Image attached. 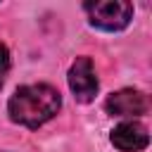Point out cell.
<instances>
[{
  "instance_id": "cell-2",
  "label": "cell",
  "mask_w": 152,
  "mask_h": 152,
  "mask_svg": "<svg viewBox=\"0 0 152 152\" xmlns=\"http://www.w3.org/2000/svg\"><path fill=\"white\" fill-rule=\"evenodd\" d=\"M83 10L88 12V19L93 26L102 31H121L133 19V5L126 0H100V2H86Z\"/></svg>"
},
{
  "instance_id": "cell-5",
  "label": "cell",
  "mask_w": 152,
  "mask_h": 152,
  "mask_svg": "<svg viewBox=\"0 0 152 152\" xmlns=\"http://www.w3.org/2000/svg\"><path fill=\"white\" fill-rule=\"evenodd\" d=\"M104 109L112 116H140L147 112V97L140 90L124 88V90H116L107 97Z\"/></svg>"
},
{
  "instance_id": "cell-4",
  "label": "cell",
  "mask_w": 152,
  "mask_h": 152,
  "mask_svg": "<svg viewBox=\"0 0 152 152\" xmlns=\"http://www.w3.org/2000/svg\"><path fill=\"white\" fill-rule=\"evenodd\" d=\"M109 140L121 152H140V150L147 147L150 135H147V128L140 121H121L109 133Z\"/></svg>"
},
{
  "instance_id": "cell-3",
  "label": "cell",
  "mask_w": 152,
  "mask_h": 152,
  "mask_svg": "<svg viewBox=\"0 0 152 152\" xmlns=\"http://www.w3.org/2000/svg\"><path fill=\"white\" fill-rule=\"evenodd\" d=\"M69 88L74 93V97L78 102H93L95 95H97V74H95V66L90 62V57H76V62L69 66Z\"/></svg>"
},
{
  "instance_id": "cell-6",
  "label": "cell",
  "mask_w": 152,
  "mask_h": 152,
  "mask_svg": "<svg viewBox=\"0 0 152 152\" xmlns=\"http://www.w3.org/2000/svg\"><path fill=\"white\" fill-rule=\"evenodd\" d=\"M7 74H10V52H7V48L0 43V88H2L5 78H7Z\"/></svg>"
},
{
  "instance_id": "cell-1",
  "label": "cell",
  "mask_w": 152,
  "mask_h": 152,
  "mask_svg": "<svg viewBox=\"0 0 152 152\" xmlns=\"http://www.w3.org/2000/svg\"><path fill=\"white\" fill-rule=\"evenodd\" d=\"M62 107L59 93L48 83H28L19 86L7 102L10 119L26 128H38L50 121Z\"/></svg>"
}]
</instances>
